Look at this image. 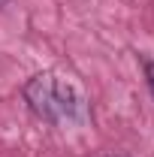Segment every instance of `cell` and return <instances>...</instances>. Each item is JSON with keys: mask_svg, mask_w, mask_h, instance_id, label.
<instances>
[{"mask_svg": "<svg viewBox=\"0 0 154 157\" xmlns=\"http://www.w3.org/2000/svg\"><path fill=\"white\" fill-rule=\"evenodd\" d=\"M24 100L30 112L48 124H67L85 118V100L73 82H64L55 73H37L24 82Z\"/></svg>", "mask_w": 154, "mask_h": 157, "instance_id": "6da1fadb", "label": "cell"}, {"mask_svg": "<svg viewBox=\"0 0 154 157\" xmlns=\"http://www.w3.org/2000/svg\"><path fill=\"white\" fill-rule=\"evenodd\" d=\"M142 67H145V78H148V88L154 94V60L151 58H142Z\"/></svg>", "mask_w": 154, "mask_h": 157, "instance_id": "7a4b0ae2", "label": "cell"}, {"mask_svg": "<svg viewBox=\"0 0 154 157\" xmlns=\"http://www.w3.org/2000/svg\"><path fill=\"white\" fill-rule=\"evenodd\" d=\"M3 3H6V0H0V6H3Z\"/></svg>", "mask_w": 154, "mask_h": 157, "instance_id": "3957f363", "label": "cell"}]
</instances>
